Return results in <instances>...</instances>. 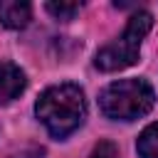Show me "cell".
Segmentation results:
<instances>
[{
	"label": "cell",
	"instance_id": "obj_1",
	"mask_svg": "<svg viewBox=\"0 0 158 158\" xmlns=\"http://www.w3.org/2000/svg\"><path fill=\"white\" fill-rule=\"evenodd\" d=\"M35 114L44 123V128L49 131V136L67 138L84 121V114H86L84 91L77 84H57V86H49L37 99Z\"/></svg>",
	"mask_w": 158,
	"mask_h": 158
},
{
	"label": "cell",
	"instance_id": "obj_2",
	"mask_svg": "<svg viewBox=\"0 0 158 158\" xmlns=\"http://www.w3.org/2000/svg\"><path fill=\"white\" fill-rule=\"evenodd\" d=\"M153 89L146 79H118L101 91L99 106L114 121H133L151 111Z\"/></svg>",
	"mask_w": 158,
	"mask_h": 158
},
{
	"label": "cell",
	"instance_id": "obj_3",
	"mask_svg": "<svg viewBox=\"0 0 158 158\" xmlns=\"http://www.w3.org/2000/svg\"><path fill=\"white\" fill-rule=\"evenodd\" d=\"M151 25H153L151 12L138 10L136 15H131L123 35L116 42H111V44H106L96 52V59H94L96 67L101 72H118V69H126V67L136 64L138 54H141V42L148 35Z\"/></svg>",
	"mask_w": 158,
	"mask_h": 158
},
{
	"label": "cell",
	"instance_id": "obj_4",
	"mask_svg": "<svg viewBox=\"0 0 158 158\" xmlns=\"http://www.w3.org/2000/svg\"><path fill=\"white\" fill-rule=\"evenodd\" d=\"M25 89V72L12 62H0V106L17 99Z\"/></svg>",
	"mask_w": 158,
	"mask_h": 158
},
{
	"label": "cell",
	"instance_id": "obj_5",
	"mask_svg": "<svg viewBox=\"0 0 158 158\" xmlns=\"http://www.w3.org/2000/svg\"><path fill=\"white\" fill-rule=\"evenodd\" d=\"M32 17V7L27 2H20V0H7V2H0V22L10 30H22L27 27Z\"/></svg>",
	"mask_w": 158,
	"mask_h": 158
},
{
	"label": "cell",
	"instance_id": "obj_6",
	"mask_svg": "<svg viewBox=\"0 0 158 158\" xmlns=\"http://www.w3.org/2000/svg\"><path fill=\"white\" fill-rule=\"evenodd\" d=\"M136 151L141 158H158V123H151L138 136Z\"/></svg>",
	"mask_w": 158,
	"mask_h": 158
},
{
	"label": "cell",
	"instance_id": "obj_7",
	"mask_svg": "<svg viewBox=\"0 0 158 158\" xmlns=\"http://www.w3.org/2000/svg\"><path fill=\"white\" fill-rule=\"evenodd\" d=\"M47 12L57 20H72L79 12V2H47Z\"/></svg>",
	"mask_w": 158,
	"mask_h": 158
},
{
	"label": "cell",
	"instance_id": "obj_8",
	"mask_svg": "<svg viewBox=\"0 0 158 158\" xmlns=\"http://www.w3.org/2000/svg\"><path fill=\"white\" fill-rule=\"evenodd\" d=\"M89 158H118V151H116V146H114V143L101 141L99 146H94V151H91V156H89Z\"/></svg>",
	"mask_w": 158,
	"mask_h": 158
}]
</instances>
